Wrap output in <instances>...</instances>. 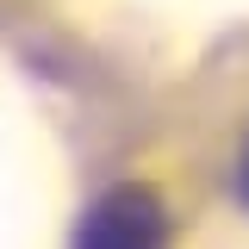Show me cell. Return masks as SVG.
Segmentation results:
<instances>
[{
	"label": "cell",
	"mask_w": 249,
	"mask_h": 249,
	"mask_svg": "<svg viewBox=\"0 0 249 249\" xmlns=\"http://www.w3.org/2000/svg\"><path fill=\"white\" fill-rule=\"evenodd\" d=\"M75 249H168V212L150 187H112L88 206Z\"/></svg>",
	"instance_id": "cell-1"
},
{
	"label": "cell",
	"mask_w": 249,
	"mask_h": 249,
	"mask_svg": "<svg viewBox=\"0 0 249 249\" xmlns=\"http://www.w3.org/2000/svg\"><path fill=\"white\" fill-rule=\"evenodd\" d=\"M243 206H249V156H243Z\"/></svg>",
	"instance_id": "cell-2"
}]
</instances>
